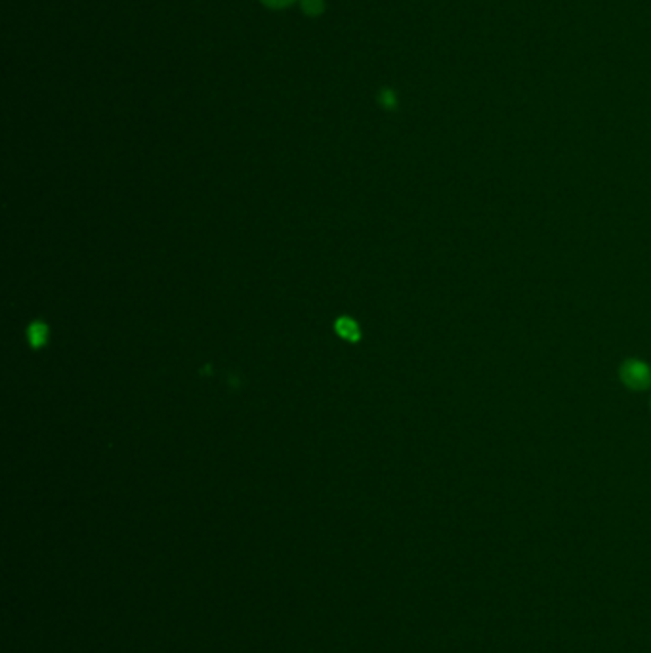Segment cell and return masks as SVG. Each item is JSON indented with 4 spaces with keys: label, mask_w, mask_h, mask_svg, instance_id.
I'll return each mask as SVG.
<instances>
[{
    "label": "cell",
    "mask_w": 651,
    "mask_h": 653,
    "mask_svg": "<svg viewBox=\"0 0 651 653\" xmlns=\"http://www.w3.org/2000/svg\"><path fill=\"white\" fill-rule=\"evenodd\" d=\"M621 380L633 388V390H644L645 386L651 382L650 367L638 359H628L621 365Z\"/></svg>",
    "instance_id": "6da1fadb"
},
{
    "label": "cell",
    "mask_w": 651,
    "mask_h": 653,
    "mask_svg": "<svg viewBox=\"0 0 651 653\" xmlns=\"http://www.w3.org/2000/svg\"><path fill=\"white\" fill-rule=\"evenodd\" d=\"M336 329L340 333L344 338H350V340H355L357 338V327L352 319H340L338 323H336Z\"/></svg>",
    "instance_id": "7a4b0ae2"
},
{
    "label": "cell",
    "mask_w": 651,
    "mask_h": 653,
    "mask_svg": "<svg viewBox=\"0 0 651 653\" xmlns=\"http://www.w3.org/2000/svg\"><path fill=\"white\" fill-rule=\"evenodd\" d=\"M302 10L310 16H317L323 12V2L321 0H302Z\"/></svg>",
    "instance_id": "3957f363"
},
{
    "label": "cell",
    "mask_w": 651,
    "mask_h": 653,
    "mask_svg": "<svg viewBox=\"0 0 651 653\" xmlns=\"http://www.w3.org/2000/svg\"><path fill=\"white\" fill-rule=\"evenodd\" d=\"M267 8H273V10H281V8H286L289 4H292L294 0H262Z\"/></svg>",
    "instance_id": "277c9868"
}]
</instances>
